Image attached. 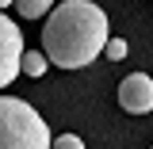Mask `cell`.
Instances as JSON below:
<instances>
[{"label":"cell","mask_w":153,"mask_h":149,"mask_svg":"<svg viewBox=\"0 0 153 149\" xmlns=\"http://www.w3.org/2000/svg\"><path fill=\"white\" fill-rule=\"evenodd\" d=\"M126 54H130L126 38H107V42H103V57H107V61H123Z\"/></svg>","instance_id":"cell-7"},{"label":"cell","mask_w":153,"mask_h":149,"mask_svg":"<svg viewBox=\"0 0 153 149\" xmlns=\"http://www.w3.org/2000/svg\"><path fill=\"white\" fill-rule=\"evenodd\" d=\"M50 149H84V142L76 134H57V138H50Z\"/></svg>","instance_id":"cell-8"},{"label":"cell","mask_w":153,"mask_h":149,"mask_svg":"<svg viewBox=\"0 0 153 149\" xmlns=\"http://www.w3.org/2000/svg\"><path fill=\"white\" fill-rule=\"evenodd\" d=\"M107 12L92 0H65L46 16L42 50L57 69H84L103 54L107 42Z\"/></svg>","instance_id":"cell-1"},{"label":"cell","mask_w":153,"mask_h":149,"mask_svg":"<svg viewBox=\"0 0 153 149\" xmlns=\"http://www.w3.org/2000/svg\"><path fill=\"white\" fill-rule=\"evenodd\" d=\"M0 149H50L46 119L19 96H0Z\"/></svg>","instance_id":"cell-2"},{"label":"cell","mask_w":153,"mask_h":149,"mask_svg":"<svg viewBox=\"0 0 153 149\" xmlns=\"http://www.w3.org/2000/svg\"><path fill=\"white\" fill-rule=\"evenodd\" d=\"M23 31L0 12V88H8L19 73V57H23Z\"/></svg>","instance_id":"cell-3"},{"label":"cell","mask_w":153,"mask_h":149,"mask_svg":"<svg viewBox=\"0 0 153 149\" xmlns=\"http://www.w3.org/2000/svg\"><path fill=\"white\" fill-rule=\"evenodd\" d=\"M8 4H12V0H0V12H4V8H8Z\"/></svg>","instance_id":"cell-9"},{"label":"cell","mask_w":153,"mask_h":149,"mask_svg":"<svg viewBox=\"0 0 153 149\" xmlns=\"http://www.w3.org/2000/svg\"><path fill=\"white\" fill-rule=\"evenodd\" d=\"M12 4H16V12H19L23 19H42L46 12H50L54 0H12Z\"/></svg>","instance_id":"cell-6"},{"label":"cell","mask_w":153,"mask_h":149,"mask_svg":"<svg viewBox=\"0 0 153 149\" xmlns=\"http://www.w3.org/2000/svg\"><path fill=\"white\" fill-rule=\"evenodd\" d=\"M119 103H123V111H130V115H149L153 111V76H146V73L123 76Z\"/></svg>","instance_id":"cell-4"},{"label":"cell","mask_w":153,"mask_h":149,"mask_svg":"<svg viewBox=\"0 0 153 149\" xmlns=\"http://www.w3.org/2000/svg\"><path fill=\"white\" fill-rule=\"evenodd\" d=\"M46 65H50L46 50H23V57H19V73L23 76H42Z\"/></svg>","instance_id":"cell-5"}]
</instances>
